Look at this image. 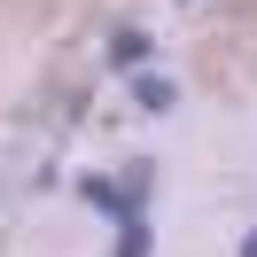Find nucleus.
Segmentation results:
<instances>
[{"label": "nucleus", "instance_id": "nucleus-1", "mask_svg": "<svg viewBox=\"0 0 257 257\" xmlns=\"http://www.w3.org/2000/svg\"><path fill=\"white\" fill-rule=\"evenodd\" d=\"M78 195H86L94 210H133V195H125V187H109V179H78Z\"/></svg>", "mask_w": 257, "mask_h": 257}, {"label": "nucleus", "instance_id": "nucleus-2", "mask_svg": "<svg viewBox=\"0 0 257 257\" xmlns=\"http://www.w3.org/2000/svg\"><path fill=\"white\" fill-rule=\"evenodd\" d=\"M109 63H148V32H117L109 39Z\"/></svg>", "mask_w": 257, "mask_h": 257}, {"label": "nucleus", "instance_id": "nucleus-3", "mask_svg": "<svg viewBox=\"0 0 257 257\" xmlns=\"http://www.w3.org/2000/svg\"><path fill=\"white\" fill-rule=\"evenodd\" d=\"M133 94H141V109H172V86L164 78H141V70H133Z\"/></svg>", "mask_w": 257, "mask_h": 257}, {"label": "nucleus", "instance_id": "nucleus-4", "mask_svg": "<svg viewBox=\"0 0 257 257\" xmlns=\"http://www.w3.org/2000/svg\"><path fill=\"white\" fill-rule=\"evenodd\" d=\"M117 257H148V226H141V218L125 226V241H117Z\"/></svg>", "mask_w": 257, "mask_h": 257}, {"label": "nucleus", "instance_id": "nucleus-5", "mask_svg": "<svg viewBox=\"0 0 257 257\" xmlns=\"http://www.w3.org/2000/svg\"><path fill=\"white\" fill-rule=\"evenodd\" d=\"M241 257H257V234H241Z\"/></svg>", "mask_w": 257, "mask_h": 257}]
</instances>
